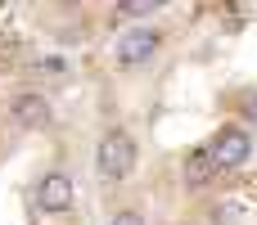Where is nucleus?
Masks as SVG:
<instances>
[{"instance_id": "nucleus-5", "label": "nucleus", "mask_w": 257, "mask_h": 225, "mask_svg": "<svg viewBox=\"0 0 257 225\" xmlns=\"http://www.w3.org/2000/svg\"><path fill=\"white\" fill-rule=\"evenodd\" d=\"M27 198H32V212H36V216H68V212L77 207V180H72V171H63V167H45V171L32 180Z\"/></svg>"}, {"instance_id": "nucleus-11", "label": "nucleus", "mask_w": 257, "mask_h": 225, "mask_svg": "<svg viewBox=\"0 0 257 225\" xmlns=\"http://www.w3.org/2000/svg\"><path fill=\"white\" fill-rule=\"evenodd\" d=\"M108 225H154L145 203H113L108 207Z\"/></svg>"}, {"instance_id": "nucleus-3", "label": "nucleus", "mask_w": 257, "mask_h": 225, "mask_svg": "<svg viewBox=\"0 0 257 225\" xmlns=\"http://www.w3.org/2000/svg\"><path fill=\"white\" fill-rule=\"evenodd\" d=\"M203 153H208L212 171L226 180V176H235V171H244V167L253 162L257 135L248 131V126H239V122H221V126L203 140Z\"/></svg>"}, {"instance_id": "nucleus-8", "label": "nucleus", "mask_w": 257, "mask_h": 225, "mask_svg": "<svg viewBox=\"0 0 257 225\" xmlns=\"http://www.w3.org/2000/svg\"><path fill=\"white\" fill-rule=\"evenodd\" d=\"M163 9H167L163 0H117V5H108V9H104V18L126 23V27H140V23H154Z\"/></svg>"}, {"instance_id": "nucleus-12", "label": "nucleus", "mask_w": 257, "mask_h": 225, "mask_svg": "<svg viewBox=\"0 0 257 225\" xmlns=\"http://www.w3.org/2000/svg\"><path fill=\"white\" fill-rule=\"evenodd\" d=\"M77 225H95V221H77Z\"/></svg>"}, {"instance_id": "nucleus-7", "label": "nucleus", "mask_w": 257, "mask_h": 225, "mask_svg": "<svg viewBox=\"0 0 257 225\" xmlns=\"http://www.w3.org/2000/svg\"><path fill=\"white\" fill-rule=\"evenodd\" d=\"M72 77H77V68H72V59H63V54H41V59H32V68H27V81L41 86V90L63 86V81H72Z\"/></svg>"}, {"instance_id": "nucleus-9", "label": "nucleus", "mask_w": 257, "mask_h": 225, "mask_svg": "<svg viewBox=\"0 0 257 225\" xmlns=\"http://www.w3.org/2000/svg\"><path fill=\"white\" fill-rule=\"evenodd\" d=\"M244 221V207L235 198H208L203 203V225H239Z\"/></svg>"}, {"instance_id": "nucleus-10", "label": "nucleus", "mask_w": 257, "mask_h": 225, "mask_svg": "<svg viewBox=\"0 0 257 225\" xmlns=\"http://www.w3.org/2000/svg\"><path fill=\"white\" fill-rule=\"evenodd\" d=\"M230 122H239V126H248V131H257V86L253 90H239V95H230Z\"/></svg>"}, {"instance_id": "nucleus-1", "label": "nucleus", "mask_w": 257, "mask_h": 225, "mask_svg": "<svg viewBox=\"0 0 257 225\" xmlns=\"http://www.w3.org/2000/svg\"><path fill=\"white\" fill-rule=\"evenodd\" d=\"M90 171H95V185L104 194H117L131 185V176L140 171V140L126 122H104L99 135H95V149H90Z\"/></svg>"}, {"instance_id": "nucleus-2", "label": "nucleus", "mask_w": 257, "mask_h": 225, "mask_svg": "<svg viewBox=\"0 0 257 225\" xmlns=\"http://www.w3.org/2000/svg\"><path fill=\"white\" fill-rule=\"evenodd\" d=\"M167 50V32L158 23H140V27H122L117 45H113V68L117 77H145L154 72V63Z\"/></svg>"}, {"instance_id": "nucleus-4", "label": "nucleus", "mask_w": 257, "mask_h": 225, "mask_svg": "<svg viewBox=\"0 0 257 225\" xmlns=\"http://www.w3.org/2000/svg\"><path fill=\"white\" fill-rule=\"evenodd\" d=\"M5 122L14 131H23V135H45L54 126V95L41 90V86H32V81L14 86L5 95Z\"/></svg>"}, {"instance_id": "nucleus-6", "label": "nucleus", "mask_w": 257, "mask_h": 225, "mask_svg": "<svg viewBox=\"0 0 257 225\" xmlns=\"http://www.w3.org/2000/svg\"><path fill=\"white\" fill-rule=\"evenodd\" d=\"M221 176L212 171V162H208V153H203V144H194L185 158H181V185L190 189V194H208L212 185H217Z\"/></svg>"}]
</instances>
